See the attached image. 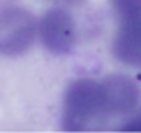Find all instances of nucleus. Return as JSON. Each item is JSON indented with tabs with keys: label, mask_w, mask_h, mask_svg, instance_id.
<instances>
[{
	"label": "nucleus",
	"mask_w": 141,
	"mask_h": 133,
	"mask_svg": "<svg viewBox=\"0 0 141 133\" xmlns=\"http://www.w3.org/2000/svg\"><path fill=\"white\" fill-rule=\"evenodd\" d=\"M138 102V88L124 77L102 82L80 80L71 85L64 96V125L69 130L88 128L91 122L107 114H122Z\"/></svg>",
	"instance_id": "1"
},
{
	"label": "nucleus",
	"mask_w": 141,
	"mask_h": 133,
	"mask_svg": "<svg viewBox=\"0 0 141 133\" xmlns=\"http://www.w3.org/2000/svg\"><path fill=\"white\" fill-rule=\"evenodd\" d=\"M119 19L115 55L130 64H141V0H111Z\"/></svg>",
	"instance_id": "2"
},
{
	"label": "nucleus",
	"mask_w": 141,
	"mask_h": 133,
	"mask_svg": "<svg viewBox=\"0 0 141 133\" xmlns=\"http://www.w3.org/2000/svg\"><path fill=\"white\" fill-rule=\"evenodd\" d=\"M35 34V22L24 10L13 8L2 14V50L6 55L21 53L30 47Z\"/></svg>",
	"instance_id": "3"
},
{
	"label": "nucleus",
	"mask_w": 141,
	"mask_h": 133,
	"mask_svg": "<svg viewBox=\"0 0 141 133\" xmlns=\"http://www.w3.org/2000/svg\"><path fill=\"white\" fill-rule=\"evenodd\" d=\"M42 44L53 53L68 52L75 39V28L71 16L63 10L49 11L39 24Z\"/></svg>",
	"instance_id": "4"
},
{
	"label": "nucleus",
	"mask_w": 141,
	"mask_h": 133,
	"mask_svg": "<svg viewBox=\"0 0 141 133\" xmlns=\"http://www.w3.org/2000/svg\"><path fill=\"white\" fill-rule=\"evenodd\" d=\"M124 130H141V114L138 118H135L130 124H127L126 127H122Z\"/></svg>",
	"instance_id": "5"
}]
</instances>
